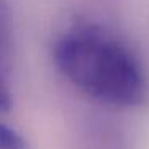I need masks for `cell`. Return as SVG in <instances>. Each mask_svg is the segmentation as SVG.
I'll return each mask as SVG.
<instances>
[{"label":"cell","mask_w":149,"mask_h":149,"mask_svg":"<svg viewBox=\"0 0 149 149\" xmlns=\"http://www.w3.org/2000/svg\"><path fill=\"white\" fill-rule=\"evenodd\" d=\"M58 72L80 93L122 109L141 107L149 100V80L133 50L95 24H79L53 43Z\"/></svg>","instance_id":"cell-1"},{"label":"cell","mask_w":149,"mask_h":149,"mask_svg":"<svg viewBox=\"0 0 149 149\" xmlns=\"http://www.w3.org/2000/svg\"><path fill=\"white\" fill-rule=\"evenodd\" d=\"M0 149H32V148L16 127L2 120V123H0Z\"/></svg>","instance_id":"cell-2"}]
</instances>
